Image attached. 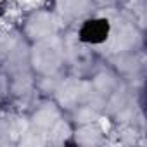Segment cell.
<instances>
[{
	"label": "cell",
	"mask_w": 147,
	"mask_h": 147,
	"mask_svg": "<svg viewBox=\"0 0 147 147\" xmlns=\"http://www.w3.org/2000/svg\"><path fill=\"white\" fill-rule=\"evenodd\" d=\"M111 33V24L107 19H90L80 30V38L85 43H102Z\"/></svg>",
	"instance_id": "6da1fadb"
}]
</instances>
